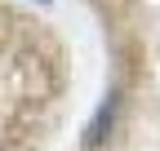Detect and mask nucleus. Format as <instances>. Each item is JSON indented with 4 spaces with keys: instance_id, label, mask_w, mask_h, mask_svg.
<instances>
[{
    "instance_id": "obj_1",
    "label": "nucleus",
    "mask_w": 160,
    "mask_h": 151,
    "mask_svg": "<svg viewBox=\"0 0 160 151\" xmlns=\"http://www.w3.org/2000/svg\"><path fill=\"white\" fill-rule=\"evenodd\" d=\"M116 107H120V93H107V102L98 107V116H93V124L85 129V151H93L98 142L107 138V129H111V120H116Z\"/></svg>"
}]
</instances>
